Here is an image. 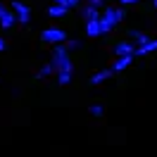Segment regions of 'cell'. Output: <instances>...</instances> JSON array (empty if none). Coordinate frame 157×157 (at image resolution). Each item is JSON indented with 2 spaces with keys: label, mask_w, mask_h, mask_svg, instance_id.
<instances>
[{
  "label": "cell",
  "mask_w": 157,
  "mask_h": 157,
  "mask_svg": "<svg viewBox=\"0 0 157 157\" xmlns=\"http://www.w3.org/2000/svg\"><path fill=\"white\" fill-rule=\"evenodd\" d=\"M67 7H62V5H50L48 7V14L50 17H52V19H57V17H64V14H67Z\"/></svg>",
  "instance_id": "cell-13"
},
{
  "label": "cell",
  "mask_w": 157,
  "mask_h": 157,
  "mask_svg": "<svg viewBox=\"0 0 157 157\" xmlns=\"http://www.w3.org/2000/svg\"><path fill=\"white\" fill-rule=\"evenodd\" d=\"M12 12L17 17V24H29L31 21V7L21 0H12Z\"/></svg>",
  "instance_id": "cell-4"
},
{
  "label": "cell",
  "mask_w": 157,
  "mask_h": 157,
  "mask_svg": "<svg viewBox=\"0 0 157 157\" xmlns=\"http://www.w3.org/2000/svg\"><path fill=\"white\" fill-rule=\"evenodd\" d=\"M133 59H136V57H117V59H114V64H112L109 69H112L114 74H119V71H124V69L131 67V62H133Z\"/></svg>",
  "instance_id": "cell-9"
},
{
  "label": "cell",
  "mask_w": 157,
  "mask_h": 157,
  "mask_svg": "<svg viewBox=\"0 0 157 157\" xmlns=\"http://www.w3.org/2000/svg\"><path fill=\"white\" fill-rule=\"evenodd\" d=\"M157 50V40H150V43H145V45H140V48H136V57H143V55H150V52H155Z\"/></svg>",
  "instance_id": "cell-12"
},
{
  "label": "cell",
  "mask_w": 157,
  "mask_h": 157,
  "mask_svg": "<svg viewBox=\"0 0 157 157\" xmlns=\"http://www.w3.org/2000/svg\"><path fill=\"white\" fill-rule=\"evenodd\" d=\"M81 17H83V19H86V24H88V21L100 19L102 14H100V10H95V7H90V5H83V7H81Z\"/></svg>",
  "instance_id": "cell-8"
},
{
  "label": "cell",
  "mask_w": 157,
  "mask_h": 157,
  "mask_svg": "<svg viewBox=\"0 0 157 157\" xmlns=\"http://www.w3.org/2000/svg\"><path fill=\"white\" fill-rule=\"evenodd\" d=\"M57 83H59V86H69V83H71V74H59Z\"/></svg>",
  "instance_id": "cell-17"
},
{
  "label": "cell",
  "mask_w": 157,
  "mask_h": 157,
  "mask_svg": "<svg viewBox=\"0 0 157 157\" xmlns=\"http://www.w3.org/2000/svg\"><path fill=\"white\" fill-rule=\"evenodd\" d=\"M138 0H119V5H121V7H126V5H136Z\"/></svg>",
  "instance_id": "cell-20"
},
{
  "label": "cell",
  "mask_w": 157,
  "mask_h": 157,
  "mask_svg": "<svg viewBox=\"0 0 157 157\" xmlns=\"http://www.w3.org/2000/svg\"><path fill=\"white\" fill-rule=\"evenodd\" d=\"M114 55L117 57H136V43L133 40H121L114 45Z\"/></svg>",
  "instance_id": "cell-5"
},
{
  "label": "cell",
  "mask_w": 157,
  "mask_h": 157,
  "mask_svg": "<svg viewBox=\"0 0 157 157\" xmlns=\"http://www.w3.org/2000/svg\"><path fill=\"white\" fill-rule=\"evenodd\" d=\"M5 48H7V43H5V40L0 38V52H2V50H5Z\"/></svg>",
  "instance_id": "cell-21"
},
{
  "label": "cell",
  "mask_w": 157,
  "mask_h": 157,
  "mask_svg": "<svg viewBox=\"0 0 157 157\" xmlns=\"http://www.w3.org/2000/svg\"><path fill=\"white\" fill-rule=\"evenodd\" d=\"M14 24H17V17H14V12L7 10V7L0 2V26H2V29H12Z\"/></svg>",
  "instance_id": "cell-6"
},
{
  "label": "cell",
  "mask_w": 157,
  "mask_h": 157,
  "mask_svg": "<svg viewBox=\"0 0 157 157\" xmlns=\"http://www.w3.org/2000/svg\"><path fill=\"white\" fill-rule=\"evenodd\" d=\"M40 40H45V43H50L52 48L55 45H62V43H67V33L62 29H57V26H48V29H43V33H40Z\"/></svg>",
  "instance_id": "cell-3"
},
{
  "label": "cell",
  "mask_w": 157,
  "mask_h": 157,
  "mask_svg": "<svg viewBox=\"0 0 157 157\" xmlns=\"http://www.w3.org/2000/svg\"><path fill=\"white\" fill-rule=\"evenodd\" d=\"M128 38H131V40H136V45H138V48L152 40V38H147V36L143 33V31H136V29H131V31H128Z\"/></svg>",
  "instance_id": "cell-11"
},
{
  "label": "cell",
  "mask_w": 157,
  "mask_h": 157,
  "mask_svg": "<svg viewBox=\"0 0 157 157\" xmlns=\"http://www.w3.org/2000/svg\"><path fill=\"white\" fill-rule=\"evenodd\" d=\"M50 64L55 69V76H59V74H71V71H74V62L69 57V50H67L64 43L52 48V59H50Z\"/></svg>",
  "instance_id": "cell-1"
},
{
  "label": "cell",
  "mask_w": 157,
  "mask_h": 157,
  "mask_svg": "<svg viewBox=\"0 0 157 157\" xmlns=\"http://www.w3.org/2000/svg\"><path fill=\"white\" fill-rule=\"evenodd\" d=\"M50 74H55V69H52V64H43V67H40V71L38 74H36V78H45V76H50Z\"/></svg>",
  "instance_id": "cell-14"
},
{
  "label": "cell",
  "mask_w": 157,
  "mask_h": 157,
  "mask_svg": "<svg viewBox=\"0 0 157 157\" xmlns=\"http://www.w3.org/2000/svg\"><path fill=\"white\" fill-rule=\"evenodd\" d=\"M88 112L93 114V117H102V112H105V109H102V105H90Z\"/></svg>",
  "instance_id": "cell-16"
},
{
  "label": "cell",
  "mask_w": 157,
  "mask_h": 157,
  "mask_svg": "<svg viewBox=\"0 0 157 157\" xmlns=\"http://www.w3.org/2000/svg\"><path fill=\"white\" fill-rule=\"evenodd\" d=\"M112 74H114L112 69H100V71H95V74L90 76V83H93V86H98V83H105V81H107Z\"/></svg>",
  "instance_id": "cell-10"
},
{
  "label": "cell",
  "mask_w": 157,
  "mask_h": 157,
  "mask_svg": "<svg viewBox=\"0 0 157 157\" xmlns=\"http://www.w3.org/2000/svg\"><path fill=\"white\" fill-rule=\"evenodd\" d=\"M105 33V29H102V21L95 19V21H88L86 24V36H90V38H98V36H102Z\"/></svg>",
  "instance_id": "cell-7"
},
{
  "label": "cell",
  "mask_w": 157,
  "mask_h": 157,
  "mask_svg": "<svg viewBox=\"0 0 157 157\" xmlns=\"http://www.w3.org/2000/svg\"><path fill=\"white\" fill-rule=\"evenodd\" d=\"M55 5H62V7H67V10H71V7H78V0H52Z\"/></svg>",
  "instance_id": "cell-15"
},
{
  "label": "cell",
  "mask_w": 157,
  "mask_h": 157,
  "mask_svg": "<svg viewBox=\"0 0 157 157\" xmlns=\"http://www.w3.org/2000/svg\"><path fill=\"white\" fill-rule=\"evenodd\" d=\"M64 45H67V50H76V48H81V40H67Z\"/></svg>",
  "instance_id": "cell-19"
},
{
  "label": "cell",
  "mask_w": 157,
  "mask_h": 157,
  "mask_svg": "<svg viewBox=\"0 0 157 157\" xmlns=\"http://www.w3.org/2000/svg\"><path fill=\"white\" fill-rule=\"evenodd\" d=\"M86 5L95 7V10H105V0H86Z\"/></svg>",
  "instance_id": "cell-18"
},
{
  "label": "cell",
  "mask_w": 157,
  "mask_h": 157,
  "mask_svg": "<svg viewBox=\"0 0 157 157\" xmlns=\"http://www.w3.org/2000/svg\"><path fill=\"white\" fill-rule=\"evenodd\" d=\"M152 5H155V10H157V0H152Z\"/></svg>",
  "instance_id": "cell-22"
},
{
  "label": "cell",
  "mask_w": 157,
  "mask_h": 157,
  "mask_svg": "<svg viewBox=\"0 0 157 157\" xmlns=\"http://www.w3.org/2000/svg\"><path fill=\"white\" fill-rule=\"evenodd\" d=\"M121 19H124V10H121V7H117V5H109V7H105V10H102V17H100L105 33H109V31L114 29V26H117Z\"/></svg>",
  "instance_id": "cell-2"
}]
</instances>
